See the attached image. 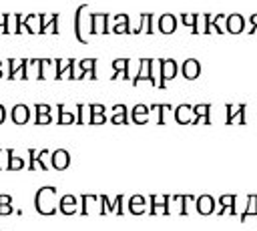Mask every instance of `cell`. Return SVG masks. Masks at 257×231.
Returning <instances> with one entry per match:
<instances>
[{
    "instance_id": "1",
    "label": "cell",
    "mask_w": 257,
    "mask_h": 231,
    "mask_svg": "<svg viewBox=\"0 0 257 231\" xmlns=\"http://www.w3.org/2000/svg\"><path fill=\"white\" fill-rule=\"evenodd\" d=\"M54 197H56V189L54 187H42V189H38V193L34 197V209L40 215H54L56 213Z\"/></svg>"
},
{
    "instance_id": "2",
    "label": "cell",
    "mask_w": 257,
    "mask_h": 231,
    "mask_svg": "<svg viewBox=\"0 0 257 231\" xmlns=\"http://www.w3.org/2000/svg\"><path fill=\"white\" fill-rule=\"evenodd\" d=\"M143 80L151 82L153 87H157V80L153 77V60H149V58H141L139 60V73H137V77L131 82H133V87H139Z\"/></svg>"
},
{
    "instance_id": "3",
    "label": "cell",
    "mask_w": 257,
    "mask_h": 231,
    "mask_svg": "<svg viewBox=\"0 0 257 231\" xmlns=\"http://www.w3.org/2000/svg\"><path fill=\"white\" fill-rule=\"evenodd\" d=\"M8 65H10L8 78H12V80H14V78H23V80L30 78V77H28V69H30V60H28V58H20V60L10 58Z\"/></svg>"
},
{
    "instance_id": "4",
    "label": "cell",
    "mask_w": 257,
    "mask_h": 231,
    "mask_svg": "<svg viewBox=\"0 0 257 231\" xmlns=\"http://www.w3.org/2000/svg\"><path fill=\"white\" fill-rule=\"evenodd\" d=\"M159 67H161V78H159V89H165L167 87V80L171 78H175L177 77V62L175 60H159Z\"/></svg>"
},
{
    "instance_id": "5",
    "label": "cell",
    "mask_w": 257,
    "mask_h": 231,
    "mask_svg": "<svg viewBox=\"0 0 257 231\" xmlns=\"http://www.w3.org/2000/svg\"><path fill=\"white\" fill-rule=\"evenodd\" d=\"M109 18H111V14H106V12H93L91 14V34H106V32H111V28L106 26Z\"/></svg>"
},
{
    "instance_id": "6",
    "label": "cell",
    "mask_w": 257,
    "mask_h": 231,
    "mask_svg": "<svg viewBox=\"0 0 257 231\" xmlns=\"http://www.w3.org/2000/svg\"><path fill=\"white\" fill-rule=\"evenodd\" d=\"M42 23H45V14H42V12H30V14L23 20V25L26 26L28 34H40Z\"/></svg>"
},
{
    "instance_id": "7",
    "label": "cell",
    "mask_w": 257,
    "mask_h": 231,
    "mask_svg": "<svg viewBox=\"0 0 257 231\" xmlns=\"http://www.w3.org/2000/svg\"><path fill=\"white\" fill-rule=\"evenodd\" d=\"M149 203H151V215H169V197L167 195H151V199H149Z\"/></svg>"
},
{
    "instance_id": "8",
    "label": "cell",
    "mask_w": 257,
    "mask_h": 231,
    "mask_svg": "<svg viewBox=\"0 0 257 231\" xmlns=\"http://www.w3.org/2000/svg\"><path fill=\"white\" fill-rule=\"evenodd\" d=\"M51 165L54 167L56 171H64V169H67V167L71 165V155H69V151L56 149V151L51 155Z\"/></svg>"
},
{
    "instance_id": "9",
    "label": "cell",
    "mask_w": 257,
    "mask_h": 231,
    "mask_svg": "<svg viewBox=\"0 0 257 231\" xmlns=\"http://www.w3.org/2000/svg\"><path fill=\"white\" fill-rule=\"evenodd\" d=\"M181 73L187 80H195L199 75H201V65H199V60L195 58H189L183 62V67H181Z\"/></svg>"
},
{
    "instance_id": "10",
    "label": "cell",
    "mask_w": 257,
    "mask_h": 231,
    "mask_svg": "<svg viewBox=\"0 0 257 231\" xmlns=\"http://www.w3.org/2000/svg\"><path fill=\"white\" fill-rule=\"evenodd\" d=\"M10 119L14 125H26L28 119H30V111L26 104H14L12 107V113H10Z\"/></svg>"
},
{
    "instance_id": "11",
    "label": "cell",
    "mask_w": 257,
    "mask_h": 231,
    "mask_svg": "<svg viewBox=\"0 0 257 231\" xmlns=\"http://www.w3.org/2000/svg\"><path fill=\"white\" fill-rule=\"evenodd\" d=\"M227 32H231V34H239V32H243V28H245V20H243V16L241 14H229L227 18Z\"/></svg>"
},
{
    "instance_id": "12",
    "label": "cell",
    "mask_w": 257,
    "mask_h": 231,
    "mask_svg": "<svg viewBox=\"0 0 257 231\" xmlns=\"http://www.w3.org/2000/svg\"><path fill=\"white\" fill-rule=\"evenodd\" d=\"M58 14L56 12H52V14H45V23H42V28H40V34H47V32H51V34H58L60 30H58Z\"/></svg>"
},
{
    "instance_id": "13",
    "label": "cell",
    "mask_w": 257,
    "mask_h": 231,
    "mask_svg": "<svg viewBox=\"0 0 257 231\" xmlns=\"http://www.w3.org/2000/svg\"><path fill=\"white\" fill-rule=\"evenodd\" d=\"M245 104L239 107H231L227 104V125H233V121H239V125H245Z\"/></svg>"
},
{
    "instance_id": "14",
    "label": "cell",
    "mask_w": 257,
    "mask_h": 231,
    "mask_svg": "<svg viewBox=\"0 0 257 231\" xmlns=\"http://www.w3.org/2000/svg\"><path fill=\"white\" fill-rule=\"evenodd\" d=\"M175 28H177V18L173 16V14H163L161 18H159V30L163 32V34H171V32H175Z\"/></svg>"
},
{
    "instance_id": "15",
    "label": "cell",
    "mask_w": 257,
    "mask_h": 231,
    "mask_svg": "<svg viewBox=\"0 0 257 231\" xmlns=\"http://www.w3.org/2000/svg\"><path fill=\"white\" fill-rule=\"evenodd\" d=\"M195 111V119H193V125H211V119H209V111H211V104H197V107H193Z\"/></svg>"
},
{
    "instance_id": "16",
    "label": "cell",
    "mask_w": 257,
    "mask_h": 231,
    "mask_svg": "<svg viewBox=\"0 0 257 231\" xmlns=\"http://www.w3.org/2000/svg\"><path fill=\"white\" fill-rule=\"evenodd\" d=\"M149 111H151V107H147V104H137V107L131 111L133 123H137V125H147V123H149Z\"/></svg>"
},
{
    "instance_id": "17",
    "label": "cell",
    "mask_w": 257,
    "mask_h": 231,
    "mask_svg": "<svg viewBox=\"0 0 257 231\" xmlns=\"http://www.w3.org/2000/svg\"><path fill=\"white\" fill-rule=\"evenodd\" d=\"M58 205H60V213H62V215H75V213H77V199H75L73 195L60 197Z\"/></svg>"
},
{
    "instance_id": "18",
    "label": "cell",
    "mask_w": 257,
    "mask_h": 231,
    "mask_svg": "<svg viewBox=\"0 0 257 231\" xmlns=\"http://www.w3.org/2000/svg\"><path fill=\"white\" fill-rule=\"evenodd\" d=\"M147 209V201L143 195H133L131 199H128V211H131L133 215H143Z\"/></svg>"
},
{
    "instance_id": "19",
    "label": "cell",
    "mask_w": 257,
    "mask_h": 231,
    "mask_svg": "<svg viewBox=\"0 0 257 231\" xmlns=\"http://www.w3.org/2000/svg\"><path fill=\"white\" fill-rule=\"evenodd\" d=\"M191 115H195L193 107H189V104H181V107H177V111H175V121L179 125H189V123H193Z\"/></svg>"
},
{
    "instance_id": "20",
    "label": "cell",
    "mask_w": 257,
    "mask_h": 231,
    "mask_svg": "<svg viewBox=\"0 0 257 231\" xmlns=\"http://www.w3.org/2000/svg\"><path fill=\"white\" fill-rule=\"evenodd\" d=\"M195 203H197V211L201 215H209V213H213V209H215V201H213L211 195H203Z\"/></svg>"
},
{
    "instance_id": "21",
    "label": "cell",
    "mask_w": 257,
    "mask_h": 231,
    "mask_svg": "<svg viewBox=\"0 0 257 231\" xmlns=\"http://www.w3.org/2000/svg\"><path fill=\"white\" fill-rule=\"evenodd\" d=\"M111 123L113 125H128V117H127V107H125V104H115V107H113Z\"/></svg>"
},
{
    "instance_id": "22",
    "label": "cell",
    "mask_w": 257,
    "mask_h": 231,
    "mask_svg": "<svg viewBox=\"0 0 257 231\" xmlns=\"http://www.w3.org/2000/svg\"><path fill=\"white\" fill-rule=\"evenodd\" d=\"M133 32H135V34H139V32L151 34V32H153V14H151V12L141 14V25H139V28H135Z\"/></svg>"
},
{
    "instance_id": "23",
    "label": "cell",
    "mask_w": 257,
    "mask_h": 231,
    "mask_svg": "<svg viewBox=\"0 0 257 231\" xmlns=\"http://www.w3.org/2000/svg\"><path fill=\"white\" fill-rule=\"evenodd\" d=\"M6 155H8V167H6L8 171H20V169H25V159H23V157H16V153H14L12 149H8Z\"/></svg>"
},
{
    "instance_id": "24",
    "label": "cell",
    "mask_w": 257,
    "mask_h": 231,
    "mask_svg": "<svg viewBox=\"0 0 257 231\" xmlns=\"http://www.w3.org/2000/svg\"><path fill=\"white\" fill-rule=\"evenodd\" d=\"M235 201H237V197H235V195H223L219 199V203L223 205L219 215H225V213H233L235 215Z\"/></svg>"
},
{
    "instance_id": "25",
    "label": "cell",
    "mask_w": 257,
    "mask_h": 231,
    "mask_svg": "<svg viewBox=\"0 0 257 231\" xmlns=\"http://www.w3.org/2000/svg\"><path fill=\"white\" fill-rule=\"evenodd\" d=\"M87 8V4H82V6H78L77 8V12H75V36H77V40L80 45H87V38L82 36V32H80V12Z\"/></svg>"
},
{
    "instance_id": "26",
    "label": "cell",
    "mask_w": 257,
    "mask_h": 231,
    "mask_svg": "<svg viewBox=\"0 0 257 231\" xmlns=\"http://www.w3.org/2000/svg\"><path fill=\"white\" fill-rule=\"evenodd\" d=\"M255 215L257 217V195H251L247 199V207H245V211L241 213V221H247V217Z\"/></svg>"
},
{
    "instance_id": "27",
    "label": "cell",
    "mask_w": 257,
    "mask_h": 231,
    "mask_svg": "<svg viewBox=\"0 0 257 231\" xmlns=\"http://www.w3.org/2000/svg\"><path fill=\"white\" fill-rule=\"evenodd\" d=\"M77 117L69 111H64V104H58V125H73Z\"/></svg>"
},
{
    "instance_id": "28",
    "label": "cell",
    "mask_w": 257,
    "mask_h": 231,
    "mask_svg": "<svg viewBox=\"0 0 257 231\" xmlns=\"http://www.w3.org/2000/svg\"><path fill=\"white\" fill-rule=\"evenodd\" d=\"M181 23L185 26H191L193 32H197V23H199V14H181Z\"/></svg>"
},
{
    "instance_id": "29",
    "label": "cell",
    "mask_w": 257,
    "mask_h": 231,
    "mask_svg": "<svg viewBox=\"0 0 257 231\" xmlns=\"http://www.w3.org/2000/svg\"><path fill=\"white\" fill-rule=\"evenodd\" d=\"M113 73H123L128 80V60L127 58H117L113 62Z\"/></svg>"
},
{
    "instance_id": "30",
    "label": "cell",
    "mask_w": 257,
    "mask_h": 231,
    "mask_svg": "<svg viewBox=\"0 0 257 231\" xmlns=\"http://www.w3.org/2000/svg\"><path fill=\"white\" fill-rule=\"evenodd\" d=\"M101 203H103V207H101V215H104V213H117V203L113 205L106 195H101Z\"/></svg>"
},
{
    "instance_id": "31",
    "label": "cell",
    "mask_w": 257,
    "mask_h": 231,
    "mask_svg": "<svg viewBox=\"0 0 257 231\" xmlns=\"http://www.w3.org/2000/svg\"><path fill=\"white\" fill-rule=\"evenodd\" d=\"M89 71H97V60L95 58H84L80 60V78L84 73H89Z\"/></svg>"
},
{
    "instance_id": "32",
    "label": "cell",
    "mask_w": 257,
    "mask_h": 231,
    "mask_svg": "<svg viewBox=\"0 0 257 231\" xmlns=\"http://www.w3.org/2000/svg\"><path fill=\"white\" fill-rule=\"evenodd\" d=\"M69 65H71V58H69V60L56 58V77H54V78L62 80V77H64V71H67V67H69Z\"/></svg>"
},
{
    "instance_id": "33",
    "label": "cell",
    "mask_w": 257,
    "mask_h": 231,
    "mask_svg": "<svg viewBox=\"0 0 257 231\" xmlns=\"http://www.w3.org/2000/svg\"><path fill=\"white\" fill-rule=\"evenodd\" d=\"M52 62H54V60L40 58V80H45V78H47V73H49V69H51Z\"/></svg>"
},
{
    "instance_id": "34",
    "label": "cell",
    "mask_w": 257,
    "mask_h": 231,
    "mask_svg": "<svg viewBox=\"0 0 257 231\" xmlns=\"http://www.w3.org/2000/svg\"><path fill=\"white\" fill-rule=\"evenodd\" d=\"M113 32H115V34H131L133 30L128 28V23H121V25H115Z\"/></svg>"
},
{
    "instance_id": "35",
    "label": "cell",
    "mask_w": 257,
    "mask_h": 231,
    "mask_svg": "<svg viewBox=\"0 0 257 231\" xmlns=\"http://www.w3.org/2000/svg\"><path fill=\"white\" fill-rule=\"evenodd\" d=\"M8 20H10V14L0 12V28H2L4 34H8Z\"/></svg>"
},
{
    "instance_id": "36",
    "label": "cell",
    "mask_w": 257,
    "mask_h": 231,
    "mask_svg": "<svg viewBox=\"0 0 257 231\" xmlns=\"http://www.w3.org/2000/svg\"><path fill=\"white\" fill-rule=\"evenodd\" d=\"M89 107H84V104H77V123L82 125L84 123V113H87Z\"/></svg>"
},
{
    "instance_id": "37",
    "label": "cell",
    "mask_w": 257,
    "mask_h": 231,
    "mask_svg": "<svg viewBox=\"0 0 257 231\" xmlns=\"http://www.w3.org/2000/svg\"><path fill=\"white\" fill-rule=\"evenodd\" d=\"M171 111V104H159V125H165V115Z\"/></svg>"
},
{
    "instance_id": "38",
    "label": "cell",
    "mask_w": 257,
    "mask_h": 231,
    "mask_svg": "<svg viewBox=\"0 0 257 231\" xmlns=\"http://www.w3.org/2000/svg\"><path fill=\"white\" fill-rule=\"evenodd\" d=\"M30 67H32L34 78H38V80H40V58H32V60H30Z\"/></svg>"
},
{
    "instance_id": "39",
    "label": "cell",
    "mask_w": 257,
    "mask_h": 231,
    "mask_svg": "<svg viewBox=\"0 0 257 231\" xmlns=\"http://www.w3.org/2000/svg\"><path fill=\"white\" fill-rule=\"evenodd\" d=\"M34 109H36V115H47V113L52 111V109H51V104H45V103H38Z\"/></svg>"
},
{
    "instance_id": "40",
    "label": "cell",
    "mask_w": 257,
    "mask_h": 231,
    "mask_svg": "<svg viewBox=\"0 0 257 231\" xmlns=\"http://www.w3.org/2000/svg\"><path fill=\"white\" fill-rule=\"evenodd\" d=\"M51 123H52L51 113H47V115H36V125H51Z\"/></svg>"
},
{
    "instance_id": "41",
    "label": "cell",
    "mask_w": 257,
    "mask_h": 231,
    "mask_svg": "<svg viewBox=\"0 0 257 231\" xmlns=\"http://www.w3.org/2000/svg\"><path fill=\"white\" fill-rule=\"evenodd\" d=\"M104 121H106L104 113H103V115H91V119H89L91 125H104Z\"/></svg>"
},
{
    "instance_id": "42",
    "label": "cell",
    "mask_w": 257,
    "mask_h": 231,
    "mask_svg": "<svg viewBox=\"0 0 257 231\" xmlns=\"http://www.w3.org/2000/svg\"><path fill=\"white\" fill-rule=\"evenodd\" d=\"M91 115H103L104 113V107H103V104H91Z\"/></svg>"
},
{
    "instance_id": "43",
    "label": "cell",
    "mask_w": 257,
    "mask_h": 231,
    "mask_svg": "<svg viewBox=\"0 0 257 231\" xmlns=\"http://www.w3.org/2000/svg\"><path fill=\"white\" fill-rule=\"evenodd\" d=\"M12 211H14L12 203H10V205H0V215H10Z\"/></svg>"
},
{
    "instance_id": "44",
    "label": "cell",
    "mask_w": 257,
    "mask_h": 231,
    "mask_svg": "<svg viewBox=\"0 0 257 231\" xmlns=\"http://www.w3.org/2000/svg\"><path fill=\"white\" fill-rule=\"evenodd\" d=\"M115 203H117V213H115V215H123V213H125V209H123V195H119V197L115 199Z\"/></svg>"
},
{
    "instance_id": "45",
    "label": "cell",
    "mask_w": 257,
    "mask_h": 231,
    "mask_svg": "<svg viewBox=\"0 0 257 231\" xmlns=\"http://www.w3.org/2000/svg\"><path fill=\"white\" fill-rule=\"evenodd\" d=\"M113 20H115V25H121V23H128V16L127 14H117Z\"/></svg>"
},
{
    "instance_id": "46",
    "label": "cell",
    "mask_w": 257,
    "mask_h": 231,
    "mask_svg": "<svg viewBox=\"0 0 257 231\" xmlns=\"http://www.w3.org/2000/svg\"><path fill=\"white\" fill-rule=\"evenodd\" d=\"M10 203H12L10 195H0V205H10Z\"/></svg>"
},
{
    "instance_id": "47",
    "label": "cell",
    "mask_w": 257,
    "mask_h": 231,
    "mask_svg": "<svg viewBox=\"0 0 257 231\" xmlns=\"http://www.w3.org/2000/svg\"><path fill=\"white\" fill-rule=\"evenodd\" d=\"M249 23L255 26V28H251V32H257V14H251V18H249Z\"/></svg>"
},
{
    "instance_id": "48",
    "label": "cell",
    "mask_w": 257,
    "mask_h": 231,
    "mask_svg": "<svg viewBox=\"0 0 257 231\" xmlns=\"http://www.w3.org/2000/svg\"><path fill=\"white\" fill-rule=\"evenodd\" d=\"M4 119H6V109L2 107V104H0V125L4 123Z\"/></svg>"
},
{
    "instance_id": "49",
    "label": "cell",
    "mask_w": 257,
    "mask_h": 231,
    "mask_svg": "<svg viewBox=\"0 0 257 231\" xmlns=\"http://www.w3.org/2000/svg\"><path fill=\"white\" fill-rule=\"evenodd\" d=\"M82 78H97V71H89V73H84Z\"/></svg>"
},
{
    "instance_id": "50",
    "label": "cell",
    "mask_w": 257,
    "mask_h": 231,
    "mask_svg": "<svg viewBox=\"0 0 257 231\" xmlns=\"http://www.w3.org/2000/svg\"><path fill=\"white\" fill-rule=\"evenodd\" d=\"M6 151H0V169H2V155H4Z\"/></svg>"
},
{
    "instance_id": "51",
    "label": "cell",
    "mask_w": 257,
    "mask_h": 231,
    "mask_svg": "<svg viewBox=\"0 0 257 231\" xmlns=\"http://www.w3.org/2000/svg\"><path fill=\"white\" fill-rule=\"evenodd\" d=\"M0 78H2V69H0Z\"/></svg>"
},
{
    "instance_id": "52",
    "label": "cell",
    "mask_w": 257,
    "mask_h": 231,
    "mask_svg": "<svg viewBox=\"0 0 257 231\" xmlns=\"http://www.w3.org/2000/svg\"><path fill=\"white\" fill-rule=\"evenodd\" d=\"M0 69H2V62H0Z\"/></svg>"
}]
</instances>
